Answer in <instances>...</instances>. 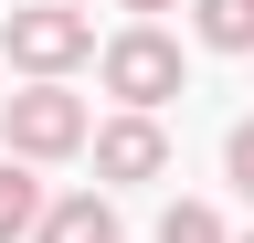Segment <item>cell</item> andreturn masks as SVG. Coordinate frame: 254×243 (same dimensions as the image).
<instances>
[{
	"mask_svg": "<svg viewBox=\"0 0 254 243\" xmlns=\"http://www.w3.org/2000/svg\"><path fill=\"white\" fill-rule=\"evenodd\" d=\"M180 74L190 64H180V32H170V21H117L106 53H95V85L117 96V116H159L180 96Z\"/></svg>",
	"mask_w": 254,
	"mask_h": 243,
	"instance_id": "1",
	"label": "cell"
},
{
	"mask_svg": "<svg viewBox=\"0 0 254 243\" xmlns=\"http://www.w3.org/2000/svg\"><path fill=\"white\" fill-rule=\"evenodd\" d=\"M0 148H11V159H32V169L85 159V148H95V116H85L74 85H21V96L0 106Z\"/></svg>",
	"mask_w": 254,
	"mask_h": 243,
	"instance_id": "2",
	"label": "cell"
},
{
	"mask_svg": "<svg viewBox=\"0 0 254 243\" xmlns=\"http://www.w3.org/2000/svg\"><path fill=\"white\" fill-rule=\"evenodd\" d=\"M0 53H11L32 85H64L74 64H95L106 43H95V21H85V11H64V0H32V11H11V21H0Z\"/></svg>",
	"mask_w": 254,
	"mask_h": 243,
	"instance_id": "3",
	"label": "cell"
},
{
	"mask_svg": "<svg viewBox=\"0 0 254 243\" xmlns=\"http://www.w3.org/2000/svg\"><path fill=\"white\" fill-rule=\"evenodd\" d=\"M85 159H95V180H106V191H138V180H170V127H159V116H106Z\"/></svg>",
	"mask_w": 254,
	"mask_h": 243,
	"instance_id": "4",
	"label": "cell"
},
{
	"mask_svg": "<svg viewBox=\"0 0 254 243\" xmlns=\"http://www.w3.org/2000/svg\"><path fill=\"white\" fill-rule=\"evenodd\" d=\"M32 243H117V201H106V191H64Z\"/></svg>",
	"mask_w": 254,
	"mask_h": 243,
	"instance_id": "5",
	"label": "cell"
},
{
	"mask_svg": "<svg viewBox=\"0 0 254 243\" xmlns=\"http://www.w3.org/2000/svg\"><path fill=\"white\" fill-rule=\"evenodd\" d=\"M43 211H53V191L32 180V159H0V243H32Z\"/></svg>",
	"mask_w": 254,
	"mask_h": 243,
	"instance_id": "6",
	"label": "cell"
},
{
	"mask_svg": "<svg viewBox=\"0 0 254 243\" xmlns=\"http://www.w3.org/2000/svg\"><path fill=\"white\" fill-rule=\"evenodd\" d=\"M190 43L201 53H254V0H190Z\"/></svg>",
	"mask_w": 254,
	"mask_h": 243,
	"instance_id": "7",
	"label": "cell"
},
{
	"mask_svg": "<svg viewBox=\"0 0 254 243\" xmlns=\"http://www.w3.org/2000/svg\"><path fill=\"white\" fill-rule=\"evenodd\" d=\"M159 243H233V222H222L212 201H170L159 211Z\"/></svg>",
	"mask_w": 254,
	"mask_h": 243,
	"instance_id": "8",
	"label": "cell"
},
{
	"mask_svg": "<svg viewBox=\"0 0 254 243\" xmlns=\"http://www.w3.org/2000/svg\"><path fill=\"white\" fill-rule=\"evenodd\" d=\"M222 180L254 201V116H233V127H222Z\"/></svg>",
	"mask_w": 254,
	"mask_h": 243,
	"instance_id": "9",
	"label": "cell"
},
{
	"mask_svg": "<svg viewBox=\"0 0 254 243\" xmlns=\"http://www.w3.org/2000/svg\"><path fill=\"white\" fill-rule=\"evenodd\" d=\"M117 11H127V21H159V11H180V0H117Z\"/></svg>",
	"mask_w": 254,
	"mask_h": 243,
	"instance_id": "10",
	"label": "cell"
},
{
	"mask_svg": "<svg viewBox=\"0 0 254 243\" xmlns=\"http://www.w3.org/2000/svg\"><path fill=\"white\" fill-rule=\"evenodd\" d=\"M64 11H85V0H64Z\"/></svg>",
	"mask_w": 254,
	"mask_h": 243,
	"instance_id": "11",
	"label": "cell"
},
{
	"mask_svg": "<svg viewBox=\"0 0 254 243\" xmlns=\"http://www.w3.org/2000/svg\"><path fill=\"white\" fill-rule=\"evenodd\" d=\"M233 243H254V233H233Z\"/></svg>",
	"mask_w": 254,
	"mask_h": 243,
	"instance_id": "12",
	"label": "cell"
}]
</instances>
